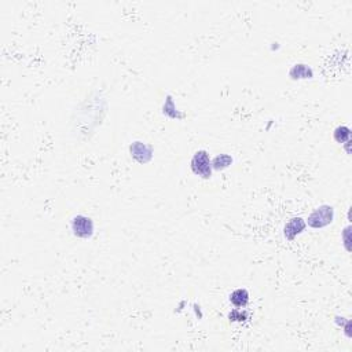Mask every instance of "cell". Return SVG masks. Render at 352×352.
I'll use <instances>...</instances> for the list:
<instances>
[{
  "mask_svg": "<svg viewBox=\"0 0 352 352\" xmlns=\"http://www.w3.org/2000/svg\"><path fill=\"white\" fill-rule=\"evenodd\" d=\"M334 220V208L327 204H323L321 207L315 208L307 218V224L311 228H323L331 224Z\"/></svg>",
  "mask_w": 352,
  "mask_h": 352,
  "instance_id": "1",
  "label": "cell"
},
{
  "mask_svg": "<svg viewBox=\"0 0 352 352\" xmlns=\"http://www.w3.org/2000/svg\"><path fill=\"white\" fill-rule=\"evenodd\" d=\"M190 168L194 175L200 176L202 179H209L212 176V160L208 154L207 150H198L194 153L192 161H190Z\"/></svg>",
  "mask_w": 352,
  "mask_h": 352,
  "instance_id": "2",
  "label": "cell"
},
{
  "mask_svg": "<svg viewBox=\"0 0 352 352\" xmlns=\"http://www.w3.org/2000/svg\"><path fill=\"white\" fill-rule=\"evenodd\" d=\"M72 231L77 238L88 239L94 235V222L93 219L85 215H77L72 219Z\"/></svg>",
  "mask_w": 352,
  "mask_h": 352,
  "instance_id": "3",
  "label": "cell"
},
{
  "mask_svg": "<svg viewBox=\"0 0 352 352\" xmlns=\"http://www.w3.org/2000/svg\"><path fill=\"white\" fill-rule=\"evenodd\" d=\"M131 157L139 164H149L153 160V147L150 145H146L140 140H136L130 146Z\"/></svg>",
  "mask_w": 352,
  "mask_h": 352,
  "instance_id": "4",
  "label": "cell"
},
{
  "mask_svg": "<svg viewBox=\"0 0 352 352\" xmlns=\"http://www.w3.org/2000/svg\"><path fill=\"white\" fill-rule=\"evenodd\" d=\"M307 227L306 220L300 216L297 218H292L289 222L286 223L285 227H284V235L288 241H295V238L297 235H300Z\"/></svg>",
  "mask_w": 352,
  "mask_h": 352,
  "instance_id": "5",
  "label": "cell"
},
{
  "mask_svg": "<svg viewBox=\"0 0 352 352\" xmlns=\"http://www.w3.org/2000/svg\"><path fill=\"white\" fill-rule=\"evenodd\" d=\"M289 76L293 80H306V78L314 77V70L308 65L297 63V65H293V67L289 70Z\"/></svg>",
  "mask_w": 352,
  "mask_h": 352,
  "instance_id": "6",
  "label": "cell"
},
{
  "mask_svg": "<svg viewBox=\"0 0 352 352\" xmlns=\"http://www.w3.org/2000/svg\"><path fill=\"white\" fill-rule=\"evenodd\" d=\"M230 303L235 308H243L249 303V292L246 289H235L230 295Z\"/></svg>",
  "mask_w": 352,
  "mask_h": 352,
  "instance_id": "7",
  "label": "cell"
},
{
  "mask_svg": "<svg viewBox=\"0 0 352 352\" xmlns=\"http://www.w3.org/2000/svg\"><path fill=\"white\" fill-rule=\"evenodd\" d=\"M234 162L233 157L230 154H219L212 161V168L215 171H224Z\"/></svg>",
  "mask_w": 352,
  "mask_h": 352,
  "instance_id": "8",
  "label": "cell"
},
{
  "mask_svg": "<svg viewBox=\"0 0 352 352\" xmlns=\"http://www.w3.org/2000/svg\"><path fill=\"white\" fill-rule=\"evenodd\" d=\"M333 138L336 140L337 143L340 145H344L347 143L348 140H351V128L347 127V125H340L337 127L334 132H333Z\"/></svg>",
  "mask_w": 352,
  "mask_h": 352,
  "instance_id": "9",
  "label": "cell"
},
{
  "mask_svg": "<svg viewBox=\"0 0 352 352\" xmlns=\"http://www.w3.org/2000/svg\"><path fill=\"white\" fill-rule=\"evenodd\" d=\"M162 112H164V114H166L169 119H183V116H185V114L179 113V112L176 110L175 102H173V99H172V95H168L166 102L164 104V108H162Z\"/></svg>",
  "mask_w": 352,
  "mask_h": 352,
  "instance_id": "10",
  "label": "cell"
},
{
  "mask_svg": "<svg viewBox=\"0 0 352 352\" xmlns=\"http://www.w3.org/2000/svg\"><path fill=\"white\" fill-rule=\"evenodd\" d=\"M228 319L231 322H243L248 319V312L243 308H235L228 314Z\"/></svg>",
  "mask_w": 352,
  "mask_h": 352,
  "instance_id": "11",
  "label": "cell"
},
{
  "mask_svg": "<svg viewBox=\"0 0 352 352\" xmlns=\"http://www.w3.org/2000/svg\"><path fill=\"white\" fill-rule=\"evenodd\" d=\"M344 245H345V249L349 252V226L344 230Z\"/></svg>",
  "mask_w": 352,
  "mask_h": 352,
  "instance_id": "12",
  "label": "cell"
}]
</instances>
